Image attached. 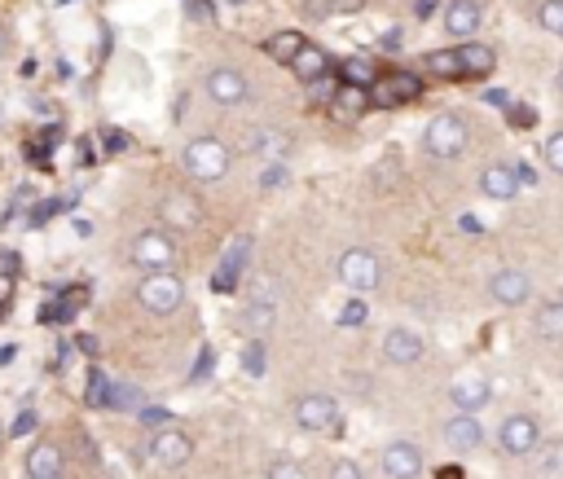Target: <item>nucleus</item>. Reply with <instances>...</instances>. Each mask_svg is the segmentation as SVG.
Segmentation results:
<instances>
[{"instance_id": "1", "label": "nucleus", "mask_w": 563, "mask_h": 479, "mask_svg": "<svg viewBox=\"0 0 563 479\" xmlns=\"http://www.w3.org/2000/svg\"><path fill=\"white\" fill-rule=\"evenodd\" d=\"M181 163H185V172H190L194 181L216 185V181H225L229 176V146L225 141H216V137H194L190 146H185Z\"/></svg>"}, {"instance_id": "2", "label": "nucleus", "mask_w": 563, "mask_h": 479, "mask_svg": "<svg viewBox=\"0 0 563 479\" xmlns=\"http://www.w3.org/2000/svg\"><path fill=\"white\" fill-rule=\"evenodd\" d=\"M335 277H339V286H348L352 295H370V291H379V282H383V264H379V255L374 251L352 247V251L339 255Z\"/></svg>"}, {"instance_id": "3", "label": "nucleus", "mask_w": 563, "mask_h": 479, "mask_svg": "<svg viewBox=\"0 0 563 479\" xmlns=\"http://www.w3.org/2000/svg\"><path fill=\"white\" fill-rule=\"evenodd\" d=\"M137 304L146 308V313H154V317H172L176 308L185 304V282H181V277H176L172 269L141 277V286H137Z\"/></svg>"}, {"instance_id": "4", "label": "nucleus", "mask_w": 563, "mask_h": 479, "mask_svg": "<svg viewBox=\"0 0 563 479\" xmlns=\"http://www.w3.org/2000/svg\"><path fill=\"white\" fill-rule=\"evenodd\" d=\"M467 141H471V128H467V119L462 115H436L432 124L423 128V150L432 154V159H458L462 150H467Z\"/></svg>"}, {"instance_id": "5", "label": "nucleus", "mask_w": 563, "mask_h": 479, "mask_svg": "<svg viewBox=\"0 0 563 479\" xmlns=\"http://www.w3.org/2000/svg\"><path fill=\"white\" fill-rule=\"evenodd\" d=\"M423 97V80L414 71H383L379 80L370 84V106L379 110H396V106H410Z\"/></svg>"}, {"instance_id": "6", "label": "nucleus", "mask_w": 563, "mask_h": 479, "mask_svg": "<svg viewBox=\"0 0 563 479\" xmlns=\"http://www.w3.org/2000/svg\"><path fill=\"white\" fill-rule=\"evenodd\" d=\"M537 444H542V427H537L533 414H511L502 418L498 427V449L506 458H528V453H537Z\"/></svg>"}, {"instance_id": "7", "label": "nucleus", "mask_w": 563, "mask_h": 479, "mask_svg": "<svg viewBox=\"0 0 563 479\" xmlns=\"http://www.w3.org/2000/svg\"><path fill=\"white\" fill-rule=\"evenodd\" d=\"M146 453H150L154 466H163V471H181V466L194 458V440L185 436V431H176V427H163V431H154L150 436Z\"/></svg>"}, {"instance_id": "8", "label": "nucleus", "mask_w": 563, "mask_h": 479, "mask_svg": "<svg viewBox=\"0 0 563 479\" xmlns=\"http://www.w3.org/2000/svg\"><path fill=\"white\" fill-rule=\"evenodd\" d=\"M132 260H137L146 273L172 269V260H176L172 233H168V229H146V233H137V242H132Z\"/></svg>"}, {"instance_id": "9", "label": "nucleus", "mask_w": 563, "mask_h": 479, "mask_svg": "<svg viewBox=\"0 0 563 479\" xmlns=\"http://www.w3.org/2000/svg\"><path fill=\"white\" fill-rule=\"evenodd\" d=\"M295 427L313 431V436L339 431V405L330 396H300L295 400Z\"/></svg>"}, {"instance_id": "10", "label": "nucleus", "mask_w": 563, "mask_h": 479, "mask_svg": "<svg viewBox=\"0 0 563 479\" xmlns=\"http://www.w3.org/2000/svg\"><path fill=\"white\" fill-rule=\"evenodd\" d=\"M207 97H212L216 106H242L251 97L247 80H242V71H234V66H212L207 71Z\"/></svg>"}, {"instance_id": "11", "label": "nucleus", "mask_w": 563, "mask_h": 479, "mask_svg": "<svg viewBox=\"0 0 563 479\" xmlns=\"http://www.w3.org/2000/svg\"><path fill=\"white\" fill-rule=\"evenodd\" d=\"M383 361L388 365H418L423 361V334L410 330V326H392L383 334Z\"/></svg>"}, {"instance_id": "12", "label": "nucleus", "mask_w": 563, "mask_h": 479, "mask_svg": "<svg viewBox=\"0 0 563 479\" xmlns=\"http://www.w3.org/2000/svg\"><path fill=\"white\" fill-rule=\"evenodd\" d=\"M383 475L388 479H418L423 475V449L414 440H392L383 449Z\"/></svg>"}, {"instance_id": "13", "label": "nucleus", "mask_w": 563, "mask_h": 479, "mask_svg": "<svg viewBox=\"0 0 563 479\" xmlns=\"http://www.w3.org/2000/svg\"><path fill=\"white\" fill-rule=\"evenodd\" d=\"M489 295L498 299L502 308H520L528 295H533V282H528L524 269H498L489 277Z\"/></svg>"}, {"instance_id": "14", "label": "nucleus", "mask_w": 563, "mask_h": 479, "mask_svg": "<svg viewBox=\"0 0 563 479\" xmlns=\"http://www.w3.org/2000/svg\"><path fill=\"white\" fill-rule=\"evenodd\" d=\"M440 436H445V444L454 453H476L484 444V427H480L476 414H462V409H458V418H449L445 427H440Z\"/></svg>"}, {"instance_id": "15", "label": "nucleus", "mask_w": 563, "mask_h": 479, "mask_svg": "<svg viewBox=\"0 0 563 479\" xmlns=\"http://www.w3.org/2000/svg\"><path fill=\"white\" fill-rule=\"evenodd\" d=\"M27 479H66L62 449L53 440H36L27 449Z\"/></svg>"}, {"instance_id": "16", "label": "nucleus", "mask_w": 563, "mask_h": 479, "mask_svg": "<svg viewBox=\"0 0 563 479\" xmlns=\"http://www.w3.org/2000/svg\"><path fill=\"white\" fill-rule=\"evenodd\" d=\"M480 22H484L480 0H449V5H445V31H449V36L471 40L480 31Z\"/></svg>"}, {"instance_id": "17", "label": "nucleus", "mask_w": 563, "mask_h": 479, "mask_svg": "<svg viewBox=\"0 0 563 479\" xmlns=\"http://www.w3.org/2000/svg\"><path fill=\"white\" fill-rule=\"evenodd\" d=\"M247 255H251V238L242 233V238H234V242H229V251L220 255V269L212 277L216 291H234V286L242 282V264H247Z\"/></svg>"}, {"instance_id": "18", "label": "nucleus", "mask_w": 563, "mask_h": 479, "mask_svg": "<svg viewBox=\"0 0 563 479\" xmlns=\"http://www.w3.org/2000/svg\"><path fill=\"white\" fill-rule=\"evenodd\" d=\"M480 189H484V198L511 203V198L520 194V172H515L511 163H489V167L480 172Z\"/></svg>"}, {"instance_id": "19", "label": "nucleus", "mask_w": 563, "mask_h": 479, "mask_svg": "<svg viewBox=\"0 0 563 479\" xmlns=\"http://www.w3.org/2000/svg\"><path fill=\"white\" fill-rule=\"evenodd\" d=\"M449 400H454L462 414H480V409L493 400V387L484 383V378H458V383L449 387Z\"/></svg>"}, {"instance_id": "20", "label": "nucleus", "mask_w": 563, "mask_h": 479, "mask_svg": "<svg viewBox=\"0 0 563 479\" xmlns=\"http://www.w3.org/2000/svg\"><path fill=\"white\" fill-rule=\"evenodd\" d=\"M291 71H295V80H300V84H313V80H322V75L330 71V58H326V49H317V44H304V49L295 53Z\"/></svg>"}, {"instance_id": "21", "label": "nucleus", "mask_w": 563, "mask_h": 479, "mask_svg": "<svg viewBox=\"0 0 563 479\" xmlns=\"http://www.w3.org/2000/svg\"><path fill=\"white\" fill-rule=\"evenodd\" d=\"M366 106H370V88H361V84H339L335 97H330L335 119H357Z\"/></svg>"}, {"instance_id": "22", "label": "nucleus", "mask_w": 563, "mask_h": 479, "mask_svg": "<svg viewBox=\"0 0 563 479\" xmlns=\"http://www.w3.org/2000/svg\"><path fill=\"white\" fill-rule=\"evenodd\" d=\"M198 216H203V211H198L194 198H185V194H168V198H163V220H168L172 229H194Z\"/></svg>"}, {"instance_id": "23", "label": "nucleus", "mask_w": 563, "mask_h": 479, "mask_svg": "<svg viewBox=\"0 0 563 479\" xmlns=\"http://www.w3.org/2000/svg\"><path fill=\"white\" fill-rule=\"evenodd\" d=\"M458 62H462V75H489L493 66H498V53L489 49V44H462L458 49Z\"/></svg>"}, {"instance_id": "24", "label": "nucleus", "mask_w": 563, "mask_h": 479, "mask_svg": "<svg viewBox=\"0 0 563 479\" xmlns=\"http://www.w3.org/2000/svg\"><path fill=\"white\" fill-rule=\"evenodd\" d=\"M304 44H308V40L300 36V31H278V36L264 40V53H269V58L278 62V66H291V62H295V53H300Z\"/></svg>"}, {"instance_id": "25", "label": "nucleus", "mask_w": 563, "mask_h": 479, "mask_svg": "<svg viewBox=\"0 0 563 479\" xmlns=\"http://www.w3.org/2000/svg\"><path fill=\"white\" fill-rule=\"evenodd\" d=\"M533 330L542 334V339H563V304H559V299H550V304L537 308Z\"/></svg>"}, {"instance_id": "26", "label": "nucleus", "mask_w": 563, "mask_h": 479, "mask_svg": "<svg viewBox=\"0 0 563 479\" xmlns=\"http://www.w3.org/2000/svg\"><path fill=\"white\" fill-rule=\"evenodd\" d=\"M423 66L440 80H462V62H458V49H445V53H427Z\"/></svg>"}, {"instance_id": "27", "label": "nucleus", "mask_w": 563, "mask_h": 479, "mask_svg": "<svg viewBox=\"0 0 563 479\" xmlns=\"http://www.w3.org/2000/svg\"><path fill=\"white\" fill-rule=\"evenodd\" d=\"M273 317H278V313H273V299H251V304H247V330H251V339H260V334L273 326Z\"/></svg>"}, {"instance_id": "28", "label": "nucleus", "mask_w": 563, "mask_h": 479, "mask_svg": "<svg viewBox=\"0 0 563 479\" xmlns=\"http://www.w3.org/2000/svg\"><path fill=\"white\" fill-rule=\"evenodd\" d=\"M339 75H344V84H361V88H370L374 80H379V71H374L366 58H348L344 66H339Z\"/></svg>"}, {"instance_id": "29", "label": "nucleus", "mask_w": 563, "mask_h": 479, "mask_svg": "<svg viewBox=\"0 0 563 479\" xmlns=\"http://www.w3.org/2000/svg\"><path fill=\"white\" fill-rule=\"evenodd\" d=\"M242 370H247L251 378H260L264 370H269V348H264V339H251L247 348H242Z\"/></svg>"}, {"instance_id": "30", "label": "nucleus", "mask_w": 563, "mask_h": 479, "mask_svg": "<svg viewBox=\"0 0 563 479\" xmlns=\"http://www.w3.org/2000/svg\"><path fill=\"white\" fill-rule=\"evenodd\" d=\"M110 387H115V383H110V378L106 374H88V405H93V409H110Z\"/></svg>"}, {"instance_id": "31", "label": "nucleus", "mask_w": 563, "mask_h": 479, "mask_svg": "<svg viewBox=\"0 0 563 479\" xmlns=\"http://www.w3.org/2000/svg\"><path fill=\"white\" fill-rule=\"evenodd\" d=\"M110 409H137V414H141L146 405H141V392L132 383H115V387H110Z\"/></svg>"}, {"instance_id": "32", "label": "nucleus", "mask_w": 563, "mask_h": 479, "mask_svg": "<svg viewBox=\"0 0 563 479\" xmlns=\"http://www.w3.org/2000/svg\"><path fill=\"white\" fill-rule=\"evenodd\" d=\"M537 22L550 31V36L563 40V0H546L542 9H537Z\"/></svg>"}, {"instance_id": "33", "label": "nucleus", "mask_w": 563, "mask_h": 479, "mask_svg": "<svg viewBox=\"0 0 563 479\" xmlns=\"http://www.w3.org/2000/svg\"><path fill=\"white\" fill-rule=\"evenodd\" d=\"M264 479H308V471L295 458H278L269 462V471H264Z\"/></svg>"}, {"instance_id": "34", "label": "nucleus", "mask_w": 563, "mask_h": 479, "mask_svg": "<svg viewBox=\"0 0 563 479\" xmlns=\"http://www.w3.org/2000/svg\"><path fill=\"white\" fill-rule=\"evenodd\" d=\"M542 159H546V167H550V172H555V176H563V132H555V137H546Z\"/></svg>"}, {"instance_id": "35", "label": "nucleus", "mask_w": 563, "mask_h": 479, "mask_svg": "<svg viewBox=\"0 0 563 479\" xmlns=\"http://www.w3.org/2000/svg\"><path fill=\"white\" fill-rule=\"evenodd\" d=\"M366 317L370 313H366V304H361V299H348V304L339 308V326H348V330L352 326H366Z\"/></svg>"}, {"instance_id": "36", "label": "nucleus", "mask_w": 563, "mask_h": 479, "mask_svg": "<svg viewBox=\"0 0 563 479\" xmlns=\"http://www.w3.org/2000/svg\"><path fill=\"white\" fill-rule=\"evenodd\" d=\"M141 427H150V431H163V427H172V414H168V409H154V405H146V409H141Z\"/></svg>"}, {"instance_id": "37", "label": "nucleus", "mask_w": 563, "mask_h": 479, "mask_svg": "<svg viewBox=\"0 0 563 479\" xmlns=\"http://www.w3.org/2000/svg\"><path fill=\"white\" fill-rule=\"evenodd\" d=\"M330 479H366V471H361V462H352V458H335L330 462Z\"/></svg>"}, {"instance_id": "38", "label": "nucleus", "mask_w": 563, "mask_h": 479, "mask_svg": "<svg viewBox=\"0 0 563 479\" xmlns=\"http://www.w3.org/2000/svg\"><path fill=\"white\" fill-rule=\"evenodd\" d=\"M278 185H286V163H269L260 172V189H278Z\"/></svg>"}, {"instance_id": "39", "label": "nucleus", "mask_w": 563, "mask_h": 479, "mask_svg": "<svg viewBox=\"0 0 563 479\" xmlns=\"http://www.w3.org/2000/svg\"><path fill=\"white\" fill-rule=\"evenodd\" d=\"M559 466H563V444H550V449H546V458L537 462V475H555Z\"/></svg>"}, {"instance_id": "40", "label": "nucleus", "mask_w": 563, "mask_h": 479, "mask_svg": "<svg viewBox=\"0 0 563 479\" xmlns=\"http://www.w3.org/2000/svg\"><path fill=\"white\" fill-rule=\"evenodd\" d=\"M36 414H31V409H22V414L14 418V427H9V436H27V431H36Z\"/></svg>"}, {"instance_id": "41", "label": "nucleus", "mask_w": 563, "mask_h": 479, "mask_svg": "<svg viewBox=\"0 0 563 479\" xmlns=\"http://www.w3.org/2000/svg\"><path fill=\"white\" fill-rule=\"evenodd\" d=\"M506 115H511L520 128H528V124H533V110H528V106H515V102H511V110H506Z\"/></svg>"}, {"instance_id": "42", "label": "nucleus", "mask_w": 563, "mask_h": 479, "mask_svg": "<svg viewBox=\"0 0 563 479\" xmlns=\"http://www.w3.org/2000/svg\"><path fill=\"white\" fill-rule=\"evenodd\" d=\"M185 9H190V18H203V22H212V9H207L203 0H185Z\"/></svg>"}, {"instance_id": "43", "label": "nucleus", "mask_w": 563, "mask_h": 479, "mask_svg": "<svg viewBox=\"0 0 563 479\" xmlns=\"http://www.w3.org/2000/svg\"><path fill=\"white\" fill-rule=\"evenodd\" d=\"M9 295H14V277L0 273V304H9Z\"/></svg>"}, {"instance_id": "44", "label": "nucleus", "mask_w": 563, "mask_h": 479, "mask_svg": "<svg viewBox=\"0 0 563 479\" xmlns=\"http://www.w3.org/2000/svg\"><path fill=\"white\" fill-rule=\"evenodd\" d=\"M515 172H520V185H533V181H537V172H533L528 163H515Z\"/></svg>"}, {"instance_id": "45", "label": "nucleus", "mask_w": 563, "mask_h": 479, "mask_svg": "<svg viewBox=\"0 0 563 479\" xmlns=\"http://www.w3.org/2000/svg\"><path fill=\"white\" fill-rule=\"evenodd\" d=\"M106 146H110V150H119V146H128V141H124V132H115V128H110V132H106Z\"/></svg>"}, {"instance_id": "46", "label": "nucleus", "mask_w": 563, "mask_h": 479, "mask_svg": "<svg viewBox=\"0 0 563 479\" xmlns=\"http://www.w3.org/2000/svg\"><path fill=\"white\" fill-rule=\"evenodd\" d=\"M383 49H401V31H396V27L383 36Z\"/></svg>"}, {"instance_id": "47", "label": "nucleus", "mask_w": 563, "mask_h": 479, "mask_svg": "<svg viewBox=\"0 0 563 479\" xmlns=\"http://www.w3.org/2000/svg\"><path fill=\"white\" fill-rule=\"evenodd\" d=\"M330 9H361V0H326Z\"/></svg>"}, {"instance_id": "48", "label": "nucleus", "mask_w": 563, "mask_h": 479, "mask_svg": "<svg viewBox=\"0 0 563 479\" xmlns=\"http://www.w3.org/2000/svg\"><path fill=\"white\" fill-rule=\"evenodd\" d=\"M414 9H418V18H427V14H432V9H436V0H418Z\"/></svg>"}, {"instance_id": "49", "label": "nucleus", "mask_w": 563, "mask_h": 479, "mask_svg": "<svg viewBox=\"0 0 563 479\" xmlns=\"http://www.w3.org/2000/svg\"><path fill=\"white\" fill-rule=\"evenodd\" d=\"M5 53H9V27L0 22V58H5Z\"/></svg>"}, {"instance_id": "50", "label": "nucleus", "mask_w": 563, "mask_h": 479, "mask_svg": "<svg viewBox=\"0 0 563 479\" xmlns=\"http://www.w3.org/2000/svg\"><path fill=\"white\" fill-rule=\"evenodd\" d=\"M555 88H559V97H563V66H559V75H555Z\"/></svg>"}, {"instance_id": "51", "label": "nucleus", "mask_w": 563, "mask_h": 479, "mask_svg": "<svg viewBox=\"0 0 563 479\" xmlns=\"http://www.w3.org/2000/svg\"><path fill=\"white\" fill-rule=\"evenodd\" d=\"M0 313H5V304H0Z\"/></svg>"}]
</instances>
